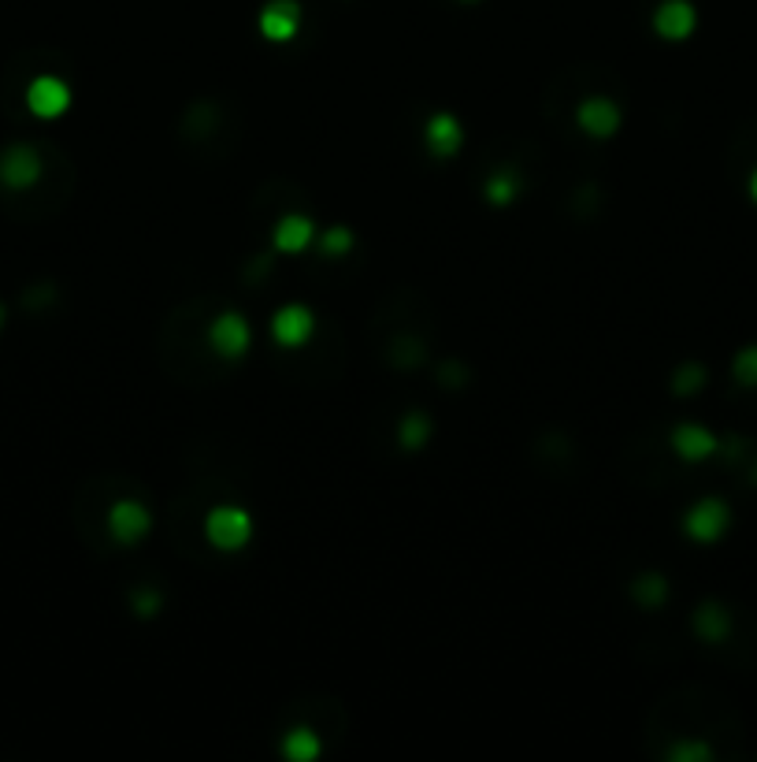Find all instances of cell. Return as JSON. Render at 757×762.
<instances>
[{
	"instance_id": "f546056e",
	"label": "cell",
	"mask_w": 757,
	"mask_h": 762,
	"mask_svg": "<svg viewBox=\"0 0 757 762\" xmlns=\"http://www.w3.org/2000/svg\"><path fill=\"white\" fill-rule=\"evenodd\" d=\"M465 4H476V0H465Z\"/></svg>"
},
{
	"instance_id": "5b68a950",
	"label": "cell",
	"mask_w": 757,
	"mask_h": 762,
	"mask_svg": "<svg viewBox=\"0 0 757 762\" xmlns=\"http://www.w3.org/2000/svg\"><path fill=\"white\" fill-rule=\"evenodd\" d=\"M223 127H227V108L220 100H193L182 116V141L186 146H201V152L209 149V141L223 138Z\"/></svg>"
},
{
	"instance_id": "30bf717a",
	"label": "cell",
	"mask_w": 757,
	"mask_h": 762,
	"mask_svg": "<svg viewBox=\"0 0 757 762\" xmlns=\"http://www.w3.org/2000/svg\"><path fill=\"white\" fill-rule=\"evenodd\" d=\"M694 27H699V12H694L691 0H661L658 12H653V30L664 42H683L694 34Z\"/></svg>"
},
{
	"instance_id": "3957f363",
	"label": "cell",
	"mask_w": 757,
	"mask_h": 762,
	"mask_svg": "<svg viewBox=\"0 0 757 762\" xmlns=\"http://www.w3.org/2000/svg\"><path fill=\"white\" fill-rule=\"evenodd\" d=\"M204 536H209V543L216 547V551L234 554L249 543L253 517L238 510V506H212V510L204 514Z\"/></svg>"
},
{
	"instance_id": "d6986e66",
	"label": "cell",
	"mask_w": 757,
	"mask_h": 762,
	"mask_svg": "<svg viewBox=\"0 0 757 762\" xmlns=\"http://www.w3.org/2000/svg\"><path fill=\"white\" fill-rule=\"evenodd\" d=\"M431 416L419 413V410H408L402 416V424H397V443L405 446V451H419L427 440H431Z\"/></svg>"
},
{
	"instance_id": "5bb4252c",
	"label": "cell",
	"mask_w": 757,
	"mask_h": 762,
	"mask_svg": "<svg viewBox=\"0 0 757 762\" xmlns=\"http://www.w3.org/2000/svg\"><path fill=\"white\" fill-rule=\"evenodd\" d=\"M424 141H427V149H431V157H454V152L465 146V130H460V124L449 112H435L424 127Z\"/></svg>"
},
{
	"instance_id": "44dd1931",
	"label": "cell",
	"mask_w": 757,
	"mask_h": 762,
	"mask_svg": "<svg viewBox=\"0 0 757 762\" xmlns=\"http://www.w3.org/2000/svg\"><path fill=\"white\" fill-rule=\"evenodd\" d=\"M705 380H710V372H705V364L687 361V364H680L676 375H672V391H676L680 399H691V394H699V391L705 388Z\"/></svg>"
},
{
	"instance_id": "d4e9b609",
	"label": "cell",
	"mask_w": 757,
	"mask_h": 762,
	"mask_svg": "<svg viewBox=\"0 0 757 762\" xmlns=\"http://www.w3.org/2000/svg\"><path fill=\"white\" fill-rule=\"evenodd\" d=\"M468 375L472 372H468V364H460V361H443L435 369V380L443 383V388H465Z\"/></svg>"
},
{
	"instance_id": "8992f818",
	"label": "cell",
	"mask_w": 757,
	"mask_h": 762,
	"mask_svg": "<svg viewBox=\"0 0 757 762\" xmlns=\"http://www.w3.org/2000/svg\"><path fill=\"white\" fill-rule=\"evenodd\" d=\"M383 361L391 364L394 372H416L427 364V353H431V342H427L424 331H413V328H402L394 335H386L383 339Z\"/></svg>"
},
{
	"instance_id": "52a82bcc",
	"label": "cell",
	"mask_w": 757,
	"mask_h": 762,
	"mask_svg": "<svg viewBox=\"0 0 757 762\" xmlns=\"http://www.w3.org/2000/svg\"><path fill=\"white\" fill-rule=\"evenodd\" d=\"M728 525H732V510L724 499H699L687 510V517H683V532L699 543L721 540V536L728 532Z\"/></svg>"
},
{
	"instance_id": "603a6c76",
	"label": "cell",
	"mask_w": 757,
	"mask_h": 762,
	"mask_svg": "<svg viewBox=\"0 0 757 762\" xmlns=\"http://www.w3.org/2000/svg\"><path fill=\"white\" fill-rule=\"evenodd\" d=\"M732 372H735V383H743V388H757V347H743L739 353H735Z\"/></svg>"
},
{
	"instance_id": "8fae6325",
	"label": "cell",
	"mask_w": 757,
	"mask_h": 762,
	"mask_svg": "<svg viewBox=\"0 0 757 762\" xmlns=\"http://www.w3.org/2000/svg\"><path fill=\"white\" fill-rule=\"evenodd\" d=\"M576 124L587 130L590 138H598V141L612 138V135H617V127H620L617 100H609V97H587V100H579V105H576Z\"/></svg>"
},
{
	"instance_id": "6da1fadb",
	"label": "cell",
	"mask_w": 757,
	"mask_h": 762,
	"mask_svg": "<svg viewBox=\"0 0 757 762\" xmlns=\"http://www.w3.org/2000/svg\"><path fill=\"white\" fill-rule=\"evenodd\" d=\"M45 179V149L34 141H12L0 149V187L12 194H30Z\"/></svg>"
},
{
	"instance_id": "e0dca14e",
	"label": "cell",
	"mask_w": 757,
	"mask_h": 762,
	"mask_svg": "<svg viewBox=\"0 0 757 762\" xmlns=\"http://www.w3.org/2000/svg\"><path fill=\"white\" fill-rule=\"evenodd\" d=\"M320 751H323V740L312 726H298L282 737V755L290 762H312L320 759Z\"/></svg>"
},
{
	"instance_id": "7a4b0ae2",
	"label": "cell",
	"mask_w": 757,
	"mask_h": 762,
	"mask_svg": "<svg viewBox=\"0 0 757 762\" xmlns=\"http://www.w3.org/2000/svg\"><path fill=\"white\" fill-rule=\"evenodd\" d=\"M204 342H209V350L216 353L223 361H242L245 353L253 347V331H249V320L242 317V313H216L209 324H204Z\"/></svg>"
},
{
	"instance_id": "4fadbf2b",
	"label": "cell",
	"mask_w": 757,
	"mask_h": 762,
	"mask_svg": "<svg viewBox=\"0 0 757 762\" xmlns=\"http://www.w3.org/2000/svg\"><path fill=\"white\" fill-rule=\"evenodd\" d=\"M301 27V4L298 0H271L260 12V34L268 42H290Z\"/></svg>"
},
{
	"instance_id": "ba28073f",
	"label": "cell",
	"mask_w": 757,
	"mask_h": 762,
	"mask_svg": "<svg viewBox=\"0 0 757 762\" xmlns=\"http://www.w3.org/2000/svg\"><path fill=\"white\" fill-rule=\"evenodd\" d=\"M149 525H152V517H149V510L138 499H116V502L108 506V514H105L108 536L116 543H122V547L138 543L141 536L149 532Z\"/></svg>"
},
{
	"instance_id": "9c48e42d",
	"label": "cell",
	"mask_w": 757,
	"mask_h": 762,
	"mask_svg": "<svg viewBox=\"0 0 757 762\" xmlns=\"http://www.w3.org/2000/svg\"><path fill=\"white\" fill-rule=\"evenodd\" d=\"M312 331H316V317H312V309H305V305H282V309L271 317V339L286 350L305 347V342L312 339Z\"/></svg>"
},
{
	"instance_id": "83f0119b",
	"label": "cell",
	"mask_w": 757,
	"mask_h": 762,
	"mask_svg": "<svg viewBox=\"0 0 757 762\" xmlns=\"http://www.w3.org/2000/svg\"><path fill=\"white\" fill-rule=\"evenodd\" d=\"M4 320H8V309L0 305V331H4Z\"/></svg>"
},
{
	"instance_id": "7c38bea8",
	"label": "cell",
	"mask_w": 757,
	"mask_h": 762,
	"mask_svg": "<svg viewBox=\"0 0 757 762\" xmlns=\"http://www.w3.org/2000/svg\"><path fill=\"white\" fill-rule=\"evenodd\" d=\"M672 451H676L683 462H705V457H713L721 451V440L713 435L710 428H702V424H691L683 421L672 428Z\"/></svg>"
},
{
	"instance_id": "277c9868",
	"label": "cell",
	"mask_w": 757,
	"mask_h": 762,
	"mask_svg": "<svg viewBox=\"0 0 757 762\" xmlns=\"http://www.w3.org/2000/svg\"><path fill=\"white\" fill-rule=\"evenodd\" d=\"M23 105L34 119H60L71 108V86L60 75H38L26 83Z\"/></svg>"
},
{
	"instance_id": "ac0fdd59",
	"label": "cell",
	"mask_w": 757,
	"mask_h": 762,
	"mask_svg": "<svg viewBox=\"0 0 757 762\" xmlns=\"http://www.w3.org/2000/svg\"><path fill=\"white\" fill-rule=\"evenodd\" d=\"M520 190H524V176H520L516 168H498L494 176L487 179L483 187V198L490 205H513L520 198Z\"/></svg>"
},
{
	"instance_id": "2e32d148",
	"label": "cell",
	"mask_w": 757,
	"mask_h": 762,
	"mask_svg": "<svg viewBox=\"0 0 757 762\" xmlns=\"http://www.w3.org/2000/svg\"><path fill=\"white\" fill-rule=\"evenodd\" d=\"M694 633H699V639H705V644H724V639L732 636V614L728 606L717 603V599H705V603L694 610Z\"/></svg>"
},
{
	"instance_id": "ffe728a7",
	"label": "cell",
	"mask_w": 757,
	"mask_h": 762,
	"mask_svg": "<svg viewBox=\"0 0 757 762\" xmlns=\"http://www.w3.org/2000/svg\"><path fill=\"white\" fill-rule=\"evenodd\" d=\"M631 595H636L639 606L658 610L664 599H669V581H664L661 573H639L636 581H631Z\"/></svg>"
},
{
	"instance_id": "9a60e30c",
	"label": "cell",
	"mask_w": 757,
	"mask_h": 762,
	"mask_svg": "<svg viewBox=\"0 0 757 762\" xmlns=\"http://www.w3.org/2000/svg\"><path fill=\"white\" fill-rule=\"evenodd\" d=\"M316 239V223L309 216H301V212H286V216H279V223H275L271 231V242L279 253H301L309 250V242Z\"/></svg>"
},
{
	"instance_id": "484cf974",
	"label": "cell",
	"mask_w": 757,
	"mask_h": 762,
	"mask_svg": "<svg viewBox=\"0 0 757 762\" xmlns=\"http://www.w3.org/2000/svg\"><path fill=\"white\" fill-rule=\"evenodd\" d=\"M130 603H135V614L138 617H157L160 606H163V599H160V592H152V588H141V592L130 595Z\"/></svg>"
},
{
	"instance_id": "7402d4cb",
	"label": "cell",
	"mask_w": 757,
	"mask_h": 762,
	"mask_svg": "<svg viewBox=\"0 0 757 762\" xmlns=\"http://www.w3.org/2000/svg\"><path fill=\"white\" fill-rule=\"evenodd\" d=\"M664 755H669L672 762H710L713 748L705 744V740H680V744H672Z\"/></svg>"
},
{
	"instance_id": "4316f807",
	"label": "cell",
	"mask_w": 757,
	"mask_h": 762,
	"mask_svg": "<svg viewBox=\"0 0 757 762\" xmlns=\"http://www.w3.org/2000/svg\"><path fill=\"white\" fill-rule=\"evenodd\" d=\"M750 198L757 201V168H754V176H750Z\"/></svg>"
},
{
	"instance_id": "f1b7e54d",
	"label": "cell",
	"mask_w": 757,
	"mask_h": 762,
	"mask_svg": "<svg viewBox=\"0 0 757 762\" xmlns=\"http://www.w3.org/2000/svg\"><path fill=\"white\" fill-rule=\"evenodd\" d=\"M750 480H754V484H757V462H754V465H750Z\"/></svg>"
},
{
	"instance_id": "cb8c5ba5",
	"label": "cell",
	"mask_w": 757,
	"mask_h": 762,
	"mask_svg": "<svg viewBox=\"0 0 757 762\" xmlns=\"http://www.w3.org/2000/svg\"><path fill=\"white\" fill-rule=\"evenodd\" d=\"M353 231L350 227H331V231H323V239H320V250H323V257H345V253L353 250Z\"/></svg>"
}]
</instances>
